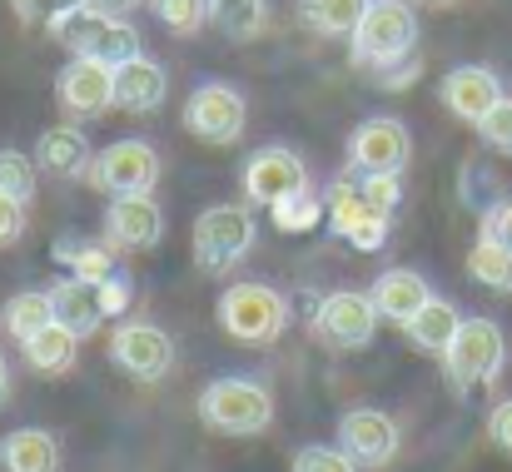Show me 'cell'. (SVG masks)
Returning <instances> with one entry per match:
<instances>
[{
	"mask_svg": "<svg viewBox=\"0 0 512 472\" xmlns=\"http://www.w3.org/2000/svg\"><path fill=\"white\" fill-rule=\"evenodd\" d=\"M348 60L378 90H403L418 75V15L408 0H373L348 40Z\"/></svg>",
	"mask_w": 512,
	"mask_h": 472,
	"instance_id": "cell-1",
	"label": "cell"
},
{
	"mask_svg": "<svg viewBox=\"0 0 512 472\" xmlns=\"http://www.w3.org/2000/svg\"><path fill=\"white\" fill-rule=\"evenodd\" d=\"M45 35L55 45H65L70 55H90V60H105V65H125V60L145 55L140 50V30L120 10L95 5V0L80 5V10H65L60 20H50Z\"/></svg>",
	"mask_w": 512,
	"mask_h": 472,
	"instance_id": "cell-2",
	"label": "cell"
},
{
	"mask_svg": "<svg viewBox=\"0 0 512 472\" xmlns=\"http://www.w3.org/2000/svg\"><path fill=\"white\" fill-rule=\"evenodd\" d=\"M508 368V333L498 328V318H463L458 338L443 353V378L458 398L493 388Z\"/></svg>",
	"mask_w": 512,
	"mask_h": 472,
	"instance_id": "cell-3",
	"label": "cell"
},
{
	"mask_svg": "<svg viewBox=\"0 0 512 472\" xmlns=\"http://www.w3.org/2000/svg\"><path fill=\"white\" fill-rule=\"evenodd\" d=\"M199 423L229 438H259L274 428V393L259 378H239V373L214 378L199 393Z\"/></svg>",
	"mask_w": 512,
	"mask_h": 472,
	"instance_id": "cell-4",
	"label": "cell"
},
{
	"mask_svg": "<svg viewBox=\"0 0 512 472\" xmlns=\"http://www.w3.org/2000/svg\"><path fill=\"white\" fill-rule=\"evenodd\" d=\"M194 269L199 274H234L239 259L259 244V224L249 204H209L194 219Z\"/></svg>",
	"mask_w": 512,
	"mask_h": 472,
	"instance_id": "cell-5",
	"label": "cell"
},
{
	"mask_svg": "<svg viewBox=\"0 0 512 472\" xmlns=\"http://www.w3.org/2000/svg\"><path fill=\"white\" fill-rule=\"evenodd\" d=\"M219 328L234 338V343H249V348H269L284 338L289 328V299L269 284H229L219 294Z\"/></svg>",
	"mask_w": 512,
	"mask_h": 472,
	"instance_id": "cell-6",
	"label": "cell"
},
{
	"mask_svg": "<svg viewBox=\"0 0 512 472\" xmlns=\"http://www.w3.org/2000/svg\"><path fill=\"white\" fill-rule=\"evenodd\" d=\"M239 189H244L249 204H269V209H279V204L309 194V164L294 155L289 145H264V150H254V155L244 159V169H239Z\"/></svg>",
	"mask_w": 512,
	"mask_h": 472,
	"instance_id": "cell-7",
	"label": "cell"
},
{
	"mask_svg": "<svg viewBox=\"0 0 512 472\" xmlns=\"http://www.w3.org/2000/svg\"><path fill=\"white\" fill-rule=\"evenodd\" d=\"M85 179H90L100 194H110V199L155 194V184H160V150H155L150 140H115V145H105V150L95 155Z\"/></svg>",
	"mask_w": 512,
	"mask_h": 472,
	"instance_id": "cell-8",
	"label": "cell"
},
{
	"mask_svg": "<svg viewBox=\"0 0 512 472\" xmlns=\"http://www.w3.org/2000/svg\"><path fill=\"white\" fill-rule=\"evenodd\" d=\"M324 209H329V229L339 234L343 244H353L358 254H378V249L388 244L393 219H383V214H373V209H368V199H363V189H358V174H353V169L339 174V179L329 184Z\"/></svg>",
	"mask_w": 512,
	"mask_h": 472,
	"instance_id": "cell-9",
	"label": "cell"
},
{
	"mask_svg": "<svg viewBox=\"0 0 512 472\" xmlns=\"http://www.w3.org/2000/svg\"><path fill=\"white\" fill-rule=\"evenodd\" d=\"M244 125H249V105L234 85H199L184 100V130L204 145L229 150V145H239Z\"/></svg>",
	"mask_w": 512,
	"mask_h": 472,
	"instance_id": "cell-10",
	"label": "cell"
},
{
	"mask_svg": "<svg viewBox=\"0 0 512 472\" xmlns=\"http://www.w3.org/2000/svg\"><path fill=\"white\" fill-rule=\"evenodd\" d=\"M343 453L358 463L363 472H383L398 463V448H403V433L393 423V413L383 408H348L339 418V433H334Z\"/></svg>",
	"mask_w": 512,
	"mask_h": 472,
	"instance_id": "cell-11",
	"label": "cell"
},
{
	"mask_svg": "<svg viewBox=\"0 0 512 472\" xmlns=\"http://www.w3.org/2000/svg\"><path fill=\"white\" fill-rule=\"evenodd\" d=\"M110 363L135 383H160L174 368V338L160 323H115L110 328Z\"/></svg>",
	"mask_w": 512,
	"mask_h": 472,
	"instance_id": "cell-12",
	"label": "cell"
},
{
	"mask_svg": "<svg viewBox=\"0 0 512 472\" xmlns=\"http://www.w3.org/2000/svg\"><path fill=\"white\" fill-rule=\"evenodd\" d=\"M378 309H373V299L368 294H358V289H339V294H324L319 304H314V338L319 343H329V348H343V353H353V348H368L373 343V333H378Z\"/></svg>",
	"mask_w": 512,
	"mask_h": 472,
	"instance_id": "cell-13",
	"label": "cell"
},
{
	"mask_svg": "<svg viewBox=\"0 0 512 472\" xmlns=\"http://www.w3.org/2000/svg\"><path fill=\"white\" fill-rule=\"evenodd\" d=\"M413 159L408 125L393 115H373L348 135V169L353 174H403Z\"/></svg>",
	"mask_w": 512,
	"mask_h": 472,
	"instance_id": "cell-14",
	"label": "cell"
},
{
	"mask_svg": "<svg viewBox=\"0 0 512 472\" xmlns=\"http://www.w3.org/2000/svg\"><path fill=\"white\" fill-rule=\"evenodd\" d=\"M55 100L70 120H95V115L115 110V65L70 55V65L55 75Z\"/></svg>",
	"mask_w": 512,
	"mask_h": 472,
	"instance_id": "cell-15",
	"label": "cell"
},
{
	"mask_svg": "<svg viewBox=\"0 0 512 472\" xmlns=\"http://www.w3.org/2000/svg\"><path fill=\"white\" fill-rule=\"evenodd\" d=\"M100 239L115 244L120 254H145L165 239V209L155 194H125V199H110L105 204V224H100Z\"/></svg>",
	"mask_w": 512,
	"mask_h": 472,
	"instance_id": "cell-16",
	"label": "cell"
},
{
	"mask_svg": "<svg viewBox=\"0 0 512 472\" xmlns=\"http://www.w3.org/2000/svg\"><path fill=\"white\" fill-rule=\"evenodd\" d=\"M503 100V80L488 65H453L443 75V105L448 115H458L463 125H483L488 110Z\"/></svg>",
	"mask_w": 512,
	"mask_h": 472,
	"instance_id": "cell-17",
	"label": "cell"
},
{
	"mask_svg": "<svg viewBox=\"0 0 512 472\" xmlns=\"http://www.w3.org/2000/svg\"><path fill=\"white\" fill-rule=\"evenodd\" d=\"M170 95V75L160 60L150 55H135L125 65H115V110L125 115H155Z\"/></svg>",
	"mask_w": 512,
	"mask_h": 472,
	"instance_id": "cell-18",
	"label": "cell"
},
{
	"mask_svg": "<svg viewBox=\"0 0 512 472\" xmlns=\"http://www.w3.org/2000/svg\"><path fill=\"white\" fill-rule=\"evenodd\" d=\"M30 155L40 164V174H50V179H85L90 164H95L90 140H85L80 125H55V130H45Z\"/></svg>",
	"mask_w": 512,
	"mask_h": 472,
	"instance_id": "cell-19",
	"label": "cell"
},
{
	"mask_svg": "<svg viewBox=\"0 0 512 472\" xmlns=\"http://www.w3.org/2000/svg\"><path fill=\"white\" fill-rule=\"evenodd\" d=\"M368 299H373V309H378V314L393 318V323L403 328L408 318L433 299V289H428V279H423V274H413V269H383V274L368 284Z\"/></svg>",
	"mask_w": 512,
	"mask_h": 472,
	"instance_id": "cell-20",
	"label": "cell"
},
{
	"mask_svg": "<svg viewBox=\"0 0 512 472\" xmlns=\"http://www.w3.org/2000/svg\"><path fill=\"white\" fill-rule=\"evenodd\" d=\"M50 304H55V318L65 323V328H75L80 338H90L110 309H105V294H100V284H90V279H75V274H65L60 284H50Z\"/></svg>",
	"mask_w": 512,
	"mask_h": 472,
	"instance_id": "cell-21",
	"label": "cell"
},
{
	"mask_svg": "<svg viewBox=\"0 0 512 472\" xmlns=\"http://www.w3.org/2000/svg\"><path fill=\"white\" fill-rule=\"evenodd\" d=\"M0 472H60V438L50 428H15L0 438Z\"/></svg>",
	"mask_w": 512,
	"mask_h": 472,
	"instance_id": "cell-22",
	"label": "cell"
},
{
	"mask_svg": "<svg viewBox=\"0 0 512 472\" xmlns=\"http://www.w3.org/2000/svg\"><path fill=\"white\" fill-rule=\"evenodd\" d=\"M20 353H25V363H30L35 373L65 378V373L75 368V358H80V333H75V328H65V323L55 318V323H45L35 338H25V343H20Z\"/></svg>",
	"mask_w": 512,
	"mask_h": 472,
	"instance_id": "cell-23",
	"label": "cell"
},
{
	"mask_svg": "<svg viewBox=\"0 0 512 472\" xmlns=\"http://www.w3.org/2000/svg\"><path fill=\"white\" fill-rule=\"evenodd\" d=\"M458 328H463V314H458L448 299H438V294H433L418 314L403 323L408 343H413V348H423V353H438V358L448 353V343L458 338Z\"/></svg>",
	"mask_w": 512,
	"mask_h": 472,
	"instance_id": "cell-24",
	"label": "cell"
},
{
	"mask_svg": "<svg viewBox=\"0 0 512 472\" xmlns=\"http://www.w3.org/2000/svg\"><path fill=\"white\" fill-rule=\"evenodd\" d=\"M468 279L493 289V294H512V249L483 224L473 249H468Z\"/></svg>",
	"mask_w": 512,
	"mask_h": 472,
	"instance_id": "cell-25",
	"label": "cell"
},
{
	"mask_svg": "<svg viewBox=\"0 0 512 472\" xmlns=\"http://www.w3.org/2000/svg\"><path fill=\"white\" fill-rule=\"evenodd\" d=\"M373 0H299V20L324 40H353Z\"/></svg>",
	"mask_w": 512,
	"mask_h": 472,
	"instance_id": "cell-26",
	"label": "cell"
},
{
	"mask_svg": "<svg viewBox=\"0 0 512 472\" xmlns=\"http://www.w3.org/2000/svg\"><path fill=\"white\" fill-rule=\"evenodd\" d=\"M45 323H55V304H50V289H25V294H10L0 304V333L25 343L35 338Z\"/></svg>",
	"mask_w": 512,
	"mask_h": 472,
	"instance_id": "cell-27",
	"label": "cell"
},
{
	"mask_svg": "<svg viewBox=\"0 0 512 472\" xmlns=\"http://www.w3.org/2000/svg\"><path fill=\"white\" fill-rule=\"evenodd\" d=\"M115 244H105V239H95V244H85V239H60L55 244V264H65L75 279H90V284H105L110 274H115Z\"/></svg>",
	"mask_w": 512,
	"mask_h": 472,
	"instance_id": "cell-28",
	"label": "cell"
},
{
	"mask_svg": "<svg viewBox=\"0 0 512 472\" xmlns=\"http://www.w3.org/2000/svg\"><path fill=\"white\" fill-rule=\"evenodd\" d=\"M209 20L234 40H254L269 25V0H209Z\"/></svg>",
	"mask_w": 512,
	"mask_h": 472,
	"instance_id": "cell-29",
	"label": "cell"
},
{
	"mask_svg": "<svg viewBox=\"0 0 512 472\" xmlns=\"http://www.w3.org/2000/svg\"><path fill=\"white\" fill-rule=\"evenodd\" d=\"M35 184H40V164H35V155L0 145V194L30 204V199H35Z\"/></svg>",
	"mask_w": 512,
	"mask_h": 472,
	"instance_id": "cell-30",
	"label": "cell"
},
{
	"mask_svg": "<svg viewBox=\"0 0 512 472\" xmlns=\"http://www.w3.org/2000/svg\"><path fill=\"white\" fill-rule=\"evenodd\" d=\"M150 10L170 35H199L209 20V0H150Z\"/></svg>",
	"mask_w": 512,
	"mask_h": 472,
	"instance_id": "cell-31",
	"label": "cell"
},
{
	"mask_svg": "<svg viewBox=\"0 0 512 472\" xmlns=\"http://www.w3.org/2000/svg\"><path fill=\"white\" fill-rule=\"evenodd\" d=\"M289 472H363V468L343 453L339 443H334V448H329V443H304V448L294 453Z\"/></svg>",
	"mask_w": 512,
	"mask_h": 472,
	"instance_id": "cell-32",
	"label": "cell"
},
{
	"mask_svg": "<svg viewBox=\"0 0 512 472\" xmlns=\"http://www.w3.org/2000/svg\"><path fill=\"white\" fill-rule=\"evenodd\" d=\"M358 189H363L368 209L383 219H393L403 204V174H358Z\"/></svg>",
	"mask_w": 512,
	"mask_h": 472,
	"instance_id": "cell-33",
	"label": "cell"
},
{
	"mask_svg": "<svg viewBox=\"0 0 512 472\" xmlns=\"http://www.w3.org/2000/svg\"><path fill=\"white\" fill-rule=\"evenodd\" d=\"M324 219H329V209H324V199H314V194H299V199H289V204L274 209V224H279L284 234H304V229H314V224H324Z\"/></svg>",
	"mask_w": 512,
	"mask_h": 472,
	"instance_id": "cell-34",
	"label": "cell"
},
{
	"mask_svg": "<svg viewBox=\"0 0 512 472\" xmlns=\"http://www.w3.org/2000/svg\"><path fill=\"white\" fill-rule=\"evenodd\" d=\"M478 135L488 140V150H498V155H512V95H503L493 110H488V120L478 125Z\"/></svg>",
	"mask_w": 512,
	"mask_h": 472,
	"instance_id": "cell-35",
	"label": "cell"
},
{
	"mask_svg": "<svg viewBox=\"0 0 512 472\" xmlns=\"http://www.w3.org/2000/svg\"><path fill=\"white\" fill-rule=\"evenodd\" d=\"M80 5H90V0H10V10L25 20V25H50V20H60L65 10H80Z\"/></svg>",
	"mask_w": 512,
	"mask_h": 472,
	"instance_id": "cell-36",
	"label": "cell"
},
{
	"mask_svg": "<svg viewBox=\"0 0 512 472\" xmlns=\"http://www.w3.org/2000/svg\"><path fill=\"white\" fill-rule=\"evenodd\" d=\"M488 438H493L498 453H508L512 458V398L493 403V413H488Z\"/></svg>",
	"mask_w": 512,
	"mask_h": 472,
	"instance_id": "cell-37",
	"label": "cell"
},
{
	"mask_svg": "<svg viewBox=\"0 0 512 472\" xmlns=\"http://www.w3.org/2000/svg\"><path fill=\"white\" fill-rule=\"evenodd\" d=\"M20 234H25V204L0 194V244H15Z\"/></svg>",
	"mask_w": 512,
	"mask_h": 472,
	"instance_id": "cell-38",
	"label": "cell"
},
{
	"mask_svg": "<svg viewBox=\"0 0 512 472\" xmlns=\"http://www.w3.org/2000/svg\"><path fill=\"white\" fill-rule=\"evenodd\" d=\"M483 224H488V229H493V234H498V239L512 249V194L503 199V204H493V209L483 214Z\"/></svg>",
	"mask_w": 512,
	"mask_h": 472,
	"instance_id": "cell-39",
	"label": "cell"
},
{
	"mask_svg": "<svg viewBox=\"0 0 512 472\" xmlns=\"http://www.w3.org/2000/svg\"><path fill=\"white\" fill-rule=\"evenodd\" d=\"M100 294H105V309H110V314H120V309H125V299H130V284H125L120 274H110V279L100 284Z\"/></svg>",
	"mask_w": 512,
	"mask_h": 472,
	"instance_id": "cell-40",
	"label": "cell"
},
{
	"mask_svg": "<svg viewBox=\"0 0 512 472\" xmlns=\"http://www.w3.org/2000/svg\"><path fill=\"white\" fill-rule=\"evenodd\" d=\"M10 403V363H5V353H0V408Z\"/></svg>",
	"mask_w": 512,
	"mask_h": 472,
	"instance_id": "cell-41",
	"label": "cell"
},
{
	"mask_svg": "<svg viewBox=\"0 0 512 472\" xmlns=\"http://www.w3.org/2000/svg\"><path fill=\"white\" fill-rule=\"evenodd\" d=\"M110 10H135V5H150V0H105Z\"/></svg>",
	"mask_w": 512,
	"mask_h": 472,
	"instance_id": "cell-42",
	"label": "cell"
},
{
	"mask_svg": "<svg viewBox=\"0 0 512 472\" xmlns=\"http://www.w3.org/2000/svg\"><path fill=\"white\" fill-rule=\"evenodd\" d=\"M418 5H453V0H418Z\"/></svg>",
	"mask_w": 512,
	"mask_h": 472,
	"instance_id": "cell-43",
	"label": "cell"
}]
</instances>
